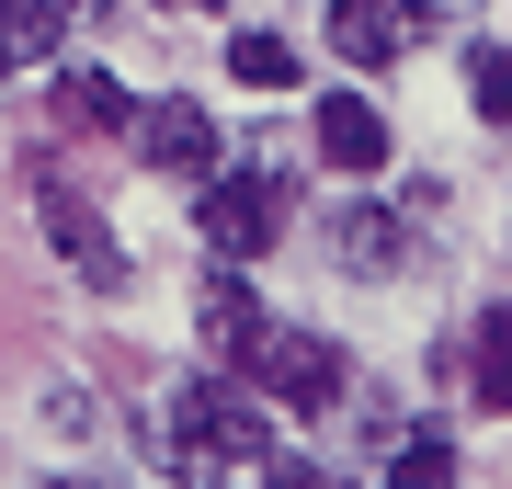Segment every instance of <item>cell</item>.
Segmentation results:
<instances>
[{"instance_id":"8fae6325","label":"cell","mask_w":512,"mask_h":489,"mask_svg":"<svg viewBox=\"0 0 512 489\" xmlns=\"http://www.w3.org/2000/svg\"><path fill=\"white\" fill-rule=\"evenodd\" d=\"M228 80H239V91H296V80H308V57L251 23V35H228Z\"/></svg>"},{"instance_id":"7c38bea8","label":"cell","mask_w":512,"mask_h":489,"mask_svg":"<svg viewBox=\"0 0 512 489\" xmlns=\"http://www.w3.org/2000/svg\"><path fill=\"white\" fill-rule=\"evenodd\" d=\"M205 342H217L228 364H239V353L262 342V308H251V285H239V262L217 273V285H205Z\"/></svg>"},{"instance_id":"ffe728a7","label":"cell","mask_w":512,"mask_h":489,"mask_svg":"<svg viewBox=\"0 0 512 489\" xmlns=\"http://www.w3.org/2000/svg\"><path fill=\"white\" fill-rule=\"evenodd\" d=\"M69 12H114V0H69Z\"/></svg>"},{"instance_id":"7402d4cb","label":"cell","mask_w":512,"mask_h":489,"mask_svg":"<svg viewBox=\"0 0 512 489\" xmlns=\"http://www.w3.org/2000/svg\"><path fill=\"white\" fill-rule=\"evenodd\" d=\"M205 489H228V478H205Z\"/></svg>"},{"instance_id":"ac0fdd59","label":"cell","mask_w":512,"mask_h":489,"mask_svg":"<svg viewBox=\"0 0 512 489\" xmlns=\"http://www.w3.org/2000/svg\"><path fill=\"white\" fill-rule=\"evenodd\" d=\"M421 12H433V23H467V12H478V0H421Z\"/></svg>"},{"instance_id":"9c48e42d","label":"cell","mask_w":512,"mask_h":489,"mask_svg":"<svg viewBox=\"0 0 512 489\" xmlns=\"http://www.w3.org/2000/svg\"><path fill=\"white\" fill-rule=\"evenodd\" d=\"M69 0H0V69H57V46H69Z\"/></svg>"},{"instance_id":"44dd1931","label":"cell","mask_w":512,"mask_h":489,"mask_svg":"<svg viewBox=\"0 0 512 489\" xmlns=\"http://www.w3.org/2000/svg\"><path fill=\"white\" fill-rule=\"evenodd\" d=\"M171 12H205V0H171Z\"/></svg>"},{"instance_id":"5b68a950","label":"cell","mask_w":512,"mask_h":489,"mask_svg":"<svg viewBox=\"0 0 512 489\" xmlns=\"http://www.w3.org/2000/svg\"><path fill=\"white\" fill-rule=\"evenodd\" d=\"M421 35H433L421 0H330V57H353V69H399Z\"/></svg>"},{"instance_id":"5bb4252c","label":"cell","mask_w":512,"mask_h":489,"mask_svg":"<svg viewBox=\"0 0 512 489\" xmlns=\"http://www.w3.org/2000/svg\"><path fill=\"white\" fill-rule=\"evenodd\" d=\"M478 399L512 421V308H490V319H478Z\"/></svg>"},{"instance_id":"e0dca14e","label":"cell","mask_w":512,"mask_h":489,"mask_svg":"<svg viewBox=\"0 0 512 489\" xmlns=\"http://www.w3.org/2000/svg\"><path fill=\"white\" fill-rule=\"evenodd\" d=\"M274 489H330V467H296V455H285V467H274Z\"/></svg>"},{"instance_id":"4fadbf2b","label":"cell","mask_w":512,"mask_h":489,"mask_svg":"<svg viewBox=\"0 0 512 489\" xmlns=\"http://www.w3.org/2000/svg\"><path fill=\"white\" fill-rule=\"evenodd\" d=\"M376 489H456V444H444V433H410L399 455H387Z\"/></svg>"},{"instance_id":"52a82bcc","label":"cell","mask_w":512,"mask_h":489,"mask_svg":"<svg viewBox=\"0 0 512 489\" xmlns=\"http://www.w3.org/2000/svg\"><path fill=\"white\" fill-rule=\"evenodd\" d=\"M330 262L365 273V285H387V273L421 262V228L399 217V205H342V217H330Z\"/></svg>"},{"instance_id":"2e32d148","label":"cell","mask_w":512,"mask_h":489,"mask_svg":"<svg viewBox=\"0 0 512 489\" xmlns=\"http://www.w3.org/2000/svg\"><path fill=\"white\" fill-rule=\"evenodd\" d=\"M46 433H57V444L103 433V399H92V387H80V376H57V387H46Z\"/></svg>"},{"instance_id":"8992f818","label":"cell","mask_w":512,"mask_h":489,"mask_svg":"<svg viewBox=\"0 0 512 489\" xmlns=\"http://www.w3.org/2000/svg\"><path fill=\"white\" fill-rule=\"evenodd\" d=\"M126 137H137V160H148V171H194V182L217 171V114H205L194 91H160V103H137V126H126Z\"/></svg>"},{"instance_id":"6da1fadb","label":"cell","mask_w":512,"mask_h":489,"mask_svg":"<svg viewBox=\"0 0 512 489\" xmlns=\"http://www.w3.org/2000/svg\"><path fill=\"white\" fill-rule=\"evenodd\" d=\"M285 205H296L285 160H217L205 194H194V239H205L217 262H262V251L285 239Z\"/></svg>"},{"instance_id":"d6986e66","label":"cell","mask_w":512,"mask_h":489,"mask_svg":"<svg viewBox=\"0 0 512 489\" xmlns=\"http://www.w3.org/2000/svg\"><path fill=\"white\" fill-rule=\"evenodd\" d=\"M46 489H103V478H46Z\"/></svg>"},{"instance_id":"7a4b0ae2","label":"cell","mask_w":512,"mask_h":489,"mask_svg":"<svg viewBox=\"0 0 512 489\" xmlns=\"http://www.w3.org/2000/svg\"><path fill=\"white\" fill-rule=\"evenodd\" d=\"M274 444V421H262L239 387L217 376H194V387H171V455H183L194 478H228V467H251V455Z\"/></svg>"},{"instance_id":"30bf717a","label":"cell","mask_w":512,"mask_h":489,"mask_svg":"<svg viewBox=\"0 0 512 489\" xmlns=\"http://www.w3.org/2000/svg\"><path fill=\"white\" fill-rule=\"evenodd\" d=\"M57 114H69V126H92V137H126V126H137L126 80H103V69H57Z\"/></svg>"},{"instance_id":"3957f363","label":"cell","mask_w":512,"mask_h":489,"mask_svg":"<svg viewBox=\"0 0 512 489\" xmlns=\"http://www.w3.org/2000/svg\"><path fill=\"white\" fill-rule=\"evenodd\" d=\"M23 182H35V228L57 239V262H69L92 296H126V285H137V262H126V239L103 228V205H80L57 171H23Z\"/></svg>"},{"instance_id":"9a60e30c","label":"cell","mask_w":512,"mask_h":489,"mask_svg":"<svg viewBox=\"0 0 512 489\" xmlns=\"http://www.w3.org/2000/svg\"><path fill=\"white\" fill-rule=\"evenodd\" d=\"M467 103L490 126H512V46H467Z\"/></svg>"},{"instance_id":"277c9868","label":"cell","mask_w":512,"mask_h":489,"mask_svg":"<svg viewBox=\"0 0 512 489\" xmlns=\"http://www.w3.org/2000/svg\"><path fill=\"white\" fill-rule=\"evenodd\" d=\"M239 364H251V376L274 387L285 410H330V399H342V353H330L319 330H285V319H262V342L239 353Z\"/></svg>"},{"instance_id":"ba28073f","label":"cell","mask_w":512,"mask_h":489,"mask_svg":"<svg viewBox=\"0 0 512 489\" xmlns=\"http://www.w3.org/2000/svg\"><path fill=\"white\" fill-rule=\"evenodd\" d=\"M308 137H319V160H330V171H387V148H399V137H387V114L365 103V91H319V103H308Z\"/></svg>"}]
</instances>
